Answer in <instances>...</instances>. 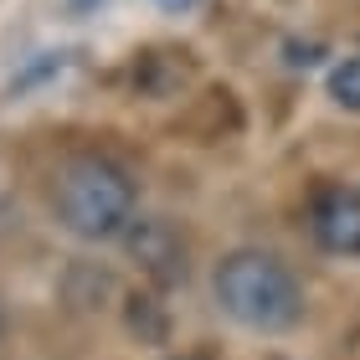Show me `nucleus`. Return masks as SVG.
I'll return each mask as SVG.
<instances>
[{
	"instance_id": "nucleus-1",
	"label": "nucleus",
	"mask_w": 360,
	"mask_h": 360,
	"mask_svg": "<svg viewBox=\"0 0 360 360\" xmlns=\"http://www.w3.org/2000/svg\"><path fill=\"white\" fill-rule=\"evenodd\" d=\"M52 211L77 242H119L139 217V186L108 155H68L52 175Z\"/></svg>"
},
{
	"instance_id": "nucleus-2",
	"label": "nucleus",
	"mask_w": 360,
	"mask_h": 360,
	"mask_svg": "<svg viewBox=\"0 0 360 360\" xmlns=\"http://www.w3.org/2000/svg\"><path fill=\"white\" fill-rule=\"evenodd\" d=\"M211 293H217V309L226 319L242 324V330H257V335L293 330L304 319L299 278L278 252H263V248L226 252L217 273H211Z\"/></svg>"
},
{
	"instance_id": "nucleus-3",
	"label": "nucleus",
	"mask_w": 360,
	"mask_h": 360,
	"mask_svg": "<svg viewBox=\"0 0 360 360\" xmlns=\"http://www.w3.org/2000/svg\"><path fill=\"white\" fill-rule=\"evenodd\" d=\"M309 237L330 257H360V186H319L309 201Z\"/></svg>"
},
{
	"instance_id": "nucleus-4",
	"label": "nucleus",
	"mask_w": 360,
	"mask_h": 360,
	"mask_svg": "<svg viewBox=\"0 0 360 360\" xmlns=\"http://www.w3.org/2000/svg\"><path fill=\"white\" fill-rule=\"evenodd\" d=\"M129 242V252L139 257V268L144 273H155V278H186V242H180V232L170 221H160V217H134V226L124 232Z\"/></svg>"
},
{
	"instance_id": "nucleus-5",
	"label": "nucleus",
	"mask_w": 360,
	"mask_h": 360,
	"mask_svg": "<svg viewBox=\"0 0 360 360\" xmlns=\"http://www.w3.org/2000/svg\"><path fill=\"white\" fill-rule=\"evenodd\" d=\"M324 88H330V98L345 113H360V52L355 57H340L330 68V77H324Z\"/></svg>"
}]
</instances>
